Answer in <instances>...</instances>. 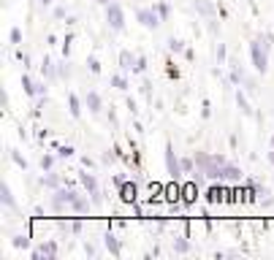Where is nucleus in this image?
<instances>
[{
  "label": "nucleus",
  "instance_id": "obj_1",
  "mask_svg": "<svg viewBox=\"0 0 274 260\" xmlns=\"http://www.w3.org/2000/svg\"><path fill=\"white\" fill-rule=\"evenodd\" d=\"M271 33L266 35H255L250 41V57H252V65L258 73H266L269 71V49H271Z\"/></svg>",
  "mask_w": 274,
  "mask_h": 260
},
{
  "label": "nucleus",
  "instance_id": "obj_2",
  "mask_svg": "<svg viewBox=\"0 0 274 260\" xmlns=\"http://www.w3.org/2000/svg\"><path fill=\"white\" fill-rule=\"evenodd\" d=\"M195 163H198V171H201L206 179H220V168L225 166V157L198 152V155H195Z\"/></svg>",
  "mask_w": 274,
  "mask_h": 260
},
{
  "label": "nucleus",
  "instance_id": "obj_3",
  "mask_svg": "<svg viewBox=\"0 0 274 260\" xmlns=\"http://www.w3.org/2000/svg\"><path fill=\"white\" fill-rule=\"evenodd\" d=\"M106 22H109V27H111L114 33L125 30V11H122L120 3H109V6H106Z\"/></svg>",
  "mask_w": 274,
  "mask_h": 260
},
{
  "label": "nucleus",
  "instance_id": "obj_4",
  "mask_svg": "<svg viewBox=\"0 0 274 260\" xmlns=\"http://www.w3.org/2000/svg\"><path fill=\"white\" fill-rule=\"evenodd\" d=\"M79 182H82V187L87 190L90 201L98 206V204H101V187H98V179L92 176V173H79Z\"/></svg>",
  "mask_w": 274,
  "mask_h": 260
},
{
  "label": "nucleus",
  "instance_id": "obj_5",
  "mask_svg": "<svg viewBox=\"0 0 274 260\" xmlns=\"http://www.w3.org/2000/svg\"><path fill=\"white\" fill-rule=\"evenodd\" d=\"M136 19L141 22V27H147V30H158L160 27V14L155 11V8H139Z\"/></svg>",
  "mask_w": 274,
  "mask_h": 260
},
{
  "label": "nucleus",
  "instance_id": "obj_6",
  "mask_svg": "<svg viewBox=\"0 0 274 260\" xmlns=\"http://www.w3.org/2000/svg\"><path fill=\"white\" fill-rule=\"evenodd\" d=\"M166 168H168V173H171L174 179L179 176V173H182V160L177 157V152H174V144H171V141L166 144Z\"/></svg>",
  "mask_w": 274,
  "mask_h": 260
},
{
  "label": "nucleus",
  "instance_id": "obj_7",
  "mask_svg": "<svg viewBox=\"0 0 274 260\" xmlns=\"http://www.w3.org/2000/svg\"><path fill=\"white\" fill-rule=\"evenodd\" d=\"M57 255V242H44L41 247H35L33 249V260H44V257H54Z\"/></svg>",
  "mask_w": 274,
  "mask_h": 260
},
{
  "label": "nucleus",
  "instance_id": "obj_8",
  "mask_svg": "<svg viewBox=\"0 0 274 260\" xmlns=\"http://www.w3.org/2000/svg\"><path fill=\"white\" fill-rule=\"evenodd\" d=\"M220 182H242V168L225 163V166L220 168Z\"/></svg>",
  "mask_w": 274,
  "mask_h": 260
},
{
  "label": "nucleus",
  "instance_id": "obj_9",
  "mask_svg": "<svg viewBox=\"0 0 274 260\" xmlns=\"http://www.w3.org/2000/svg\"><path fill=\"white\" fill-rule=\"evenodd\" d=\"M41 73H44V79L52 82V79H57V76H60V68L49 60V57H44V60H41Z\"/></svg>",
  "mask_w": 274,
  "mask_h": 260
},
{
  "label": "nucleus",
  "instance_id": "obj_10",
  "mask_svg": "<svg viewBox=\"0 0 274 260\" xmlns=\"http://www.w3.org/2000/svg\"><path fill=\"white\" fill-rule=\"evenodd\" d=\"M90 204H92V201H90V195H87V198L76 195V198L71 201V211H76V214H84V211H90Z\"/></svg>",
  "mask_w": 274,
  "mask_h": 260
},
{
  "label": "nucleus",
  "instance_id": "obj_11",
  "mask_svg": "<svg viewBox=\"0 0 274 260\" xmlns=\"http://www.w3.org/2000/svg\"><path fill=\"white\" fill-rule=\"evenodd\" d=\"M87 109L92 111V114H101V109H103V101H101V95L98 92H87Z\"/></svg>",
  "mask_w": 274,
  "mask_h": 260
},
{
  "label": "nucleus",
  "instance_id": "obj_12",
  "mask_svg": "<svg viewBox=\"0 0 274 260\" xmlns=\"http://www.w3.org/2000/svg\"><path fill=\"white\" fill-rule=\"evenodd\" d=\"M120 68H122V71H133V68H136V60H133V54H130L128 49L120 52Z\"/></svg>",
  "mask_w": 274,
  "mask_h": 260
},
{
  "label": "nucleus",
  "instance_id": "obj_13",
  "mask_svg": "<svg viewBox=\"0 0 274 260\" xmlns=\"http://www.w3.org/2000/svg\"><path fill=\"white\" fill-rule=\"evenodd\" d=\"M22 90H25V95H30V98H38V84H35L30 76H22Z\"/></svg>",
  "mask_w": 274,
  "mask_h": 260
},
{
  "label": "nucleus",
  "instance_id": "obj_14",
  "mask_svg": "<svg viewBox=\"0 0 274 260\" xmlns=\"http://www.w3.org/2000/svg\"><path fill=\"white\" fill-rule=\"evenodd\" d=\"M0 201H3V206H6V209H16V201H14L11 187H8V185L0 187Z\"/></svg>",
  "mask_w": 274,
  "mask_h": 260
},
{
  "label": "nucleus",
  "instance_id": "obj_15",
  "mask_svg": "<svg viewBox=\"0 0 274 260\" xmlns=\"http://www.w3.org/2000/svg\"><path fill=\"white\" fill-rule=\"evenodd\" d=\"M103 244H106V249H109L111 255H120V252H122V247H120V242H117L114 233H106V236H103Z\"/></svg>",
  "mask_w": 274,
  "mask_h": 260
},
{
  "label": "nucleus",
  "instance_id": "obj_16",
  "mask_svg": "<svg viewBox=\"0 0 274 260\" xmlns=\"http://www.w3.org/2000/svg\"><path fill=\"white\" fill-rule=\"evenodd\" d=\"M120 195H122V201H128V204H130V201H136L139 190H136V185H130V182H128V185L120 187Z\"/></svg>",
  "mask_w": 274,
  "mask_h": 260
},
{
  "label": "nucleus",
  "instance_id": "obj_17",
  "mask_svg": "<svg viewBox=\"0 0 274 260\" xmlns=\"http://www.w3.org/2000/svg\"><path fill=\"white\" fill-rule=\"evenodd\" d=\"M41 185L49 187V190H57L60 187V176H57V173H52V171H46V176L41 179Z\"/></svg>",
  "mask_w": 274,
  "mask_h": 260
},
{
  "label": "nucleus",
  "instance_id": "obj_18",
  "mask_svg": "<svg viewBox=\"0 0 274 260\" xmlns=\"http://www.w3.org/2000/svg\"><path fill=\"white\" fill-rule=\"evenodd\" d=\"M236 106L242 109L244 117H250V114H252V109H250V103H247V98H244V92H242V90H236Z\"/></svg>",
  "mask_w": 274,
  "mask_h": 260
},
{
  "label": "nucleus",
  "instance_id": "obj_19",
  "mask_svg": "<svg viewBox=\"0 0 274 260\" xmlns=\"http://www.w3.org/2000/svg\"><path fill=\"white\" fill-rule=\"evenodd\" d=\"M195 11H198V14H204L206 19H214V8L206 3V0H195Z\"/></svg>",
  "mask_w": 274,
  "mask_h": 260
},
{
  "label": "nucleus",
  "instance_id": "obj_20",
  "mask_svg": "<svg viewBox=\"0 0 274 260\" xmlns=\"http://www.w3.org/2000/svg\"><path fill=\"white\" fill-rule=\"evenodd\" d=\"M68 109H71V117H76V119L82 117V103H79V98L73 92L68 95Z\"/></svg>",
  "mask_w": 274,
  "mask_h": 260
},
{
  "label": "nucleus",
  "instance_id": "obj_21",
  "mask_svg": "<svg viewBox=\"0 0 274 260\" xmlns=\"http://www.w3.org/2000/svg\"><path fill=\"white\" fill-rule=\"evenodd\" d=\"M174 252H179V255H185V252H190V242L187 238H174Z\"/></svg>",
  "mask_w": 274,
  "mask_h": 260
},
{
  "label": "nucleus",
  "instance_id": "obj_22",
  "mask_svg": "<svg viewBox=\"0 0 274 260\" xmlns=\"http://www.w3.org/2000/svg\"><path fill=\"white\" fill-rule=\"evenodd\" d=\"M8 152H11V160L16 163V166H19L22 171H27V160H25V157L19 155V152H16V149H8Z\"/></svg>",
  "mask_w": 274,
  "mask_h": 260
},
{
  "label": "nucleus",
  "instance_id": "obj_23",
  "mask_svg": "<svg viewBox=\"0 0 274 260\" xmlns=\"http://www.w3.org/2000/svg\"><path fill=\"white\" fill-rule=\"evenodd\" d=\"M111 87H117V90L125 92L128 90V82H125V76H111Z\"/></svg>",
  "mask_w": 274,
  "mask_h": 260
},
{
  "label": "nucleus",
  "instance_id": "obj_24",
  "mask_svg": "<svg viewBox=\"0 0 274 260\" xmlns=\"http://www.w3.org/2000/svg\"><path fill=\"white\" fill-rule=\"evenodd\" d=\"M16 249H27V247H30V238H27V236H14V242H11Z\"/></svg>",
  "mask_w": 274,
  "mask_h": 260
},
{
  "label": "nucleus",
  "instance_id": "obj_25",
  "mask_svg": "<svg viewBox=\"0 0 274 260\" xmlns=\"http://www.w3.org/2000/svg\"><path fill=\"white\" fill-rule=\"evenodd\" d=\"M8 41H11V44H22V30H19V27H11V33H8Z\"/></svg>",
  "mask_w": 274,
  "mask_h": 260
},
{
  "label": "nucleus",
  "instance_id": "obj_26",
  "mask_svg": "<svg viewBox=\"0 0 274 260\" xmlns=\"http://www.w3.org/2000/svg\"><path fill=\"white\" fill-rule=\"evenodd\" d=\"M147 71V57H136V68H133V73H144Z\"/></svg>",
  "mask_w": 274,
  "mask_h": 260
},
{
  "label": "nucleus",
  "instance_id": "obj_27",
  "mask_svg": "<svg viewBox=\"0 0 274 260\" xmlns=\"http://www.w3.org/2000/svg\"><path fill=\"white\" fill-rule=\"evenodd\" d=\"M185 49V46H182V41H177V38H168V52H182Z\"/></svg>",
  "mask_w": 274,
  "mask_h": 260
},
{
  "label": "nucleus",
  "instance_id": "obj_28",
  "mask_svg": "<svg viewBox=\"0 0 274 260\" xmlns=\"http://www.w3.org/2000/svg\"><path fill=\"white\" fill-rule=\"evenodd\" d=\"M182 192H185V201H187V204H193V201H195V185H187Z\"/></svg>",
  "mask_w": 274,
  "mask_h": 260
},
{
  "label": "nucleus",
  "instance_id": "obj_29",
  "mask_svg": "<svg viewBox=\"0 0 274 260\" xmlns=\"http://www.w3.org/2000/svg\"><path fill=\"white\" fill-rule=\"evenodd\" d=\"M52 166H54V157H52V155H44V157H41V168H44V173H46V171H52Z\"/></svg>",
  "mask_w": 274,
  "mask_h": 260
},
{
  "label": "nucleus",
  "instance_id": "obj_30",
  "mask_svg": "<svg viewBox=\"0 0 274 260\" xmlns=\"http://www.w3.org/2000/svg\"><path fill=\"white\" fill-rule=\"evenodd\" d=\"M195 166H198L195 160H187V157H182V173H190V171H193Z\"/></svg>",
  "mask_w": 274,
  "mask_h": 260
},
{
  "label": "nucleus",
  "instance_id": "obj_31",
  "mask_svg": "<svg viewBox=\"0 0 274 260\" xmlns=\"http://www.w3.org/2000/svg\"><path fill=\"white\" fill-rule=\"evenodd\" d=\"M73 155V147H60L57 149V157H71Z\"/></svg>",
  "mask_w": 274,
  "mask_h": 260
},
{
  "label": "nucleus",
  "instance_id": "obj_32",
  "mask_svg": "<svg viewBox=\"0 0 274 260\" xmlns=\"http://www.w3.org/2000/svg\"><path fill=\"white\" fill-rule=\"evenodd\" d=\"M87 65H90V71H92V73H98V71H101V63L95 60V57H90V60H87Z\"/></svg>",
  "mask_w": 274,
  "mask_h": 260
},
{
  "label": "nucleus",
  "instance_id": "obj_33",
  "mask_svg": "<svg viewBox=\"0 0 274 260\" xmlns=\"http://www.w3.org/2000/svg\"><path fill=\"white\" fill-rule=\"evenodd\" d=\"M155 11L160 14V19H166V16H168V6H166V3H160V6H155Z\"/></svg>",
  "mask_w": 274,
  "mask_h": 260
},
{
  "label": "nucleus",
  "instance_id": "obj_34",
  "mask_svg": "<svg viewBox=\"0 0 274 260\" xmlns=\"http://www.w3.org/2000/svg\"><path fill=\"white\" fill-rule=\"evenodd\" d=\"M223 60H225V44H220V46H217V63L223 65Z\"/></svg>",
  "mask_w": 274,
  "mask_h": 260
},
{
  "label": "nucleus",
  "instance_id": "obj_35",
  "mask_svg": "<svg viewBox=\"0 0 274 260\" xmlns=\"http://www.w3.org/2000/svg\"><path fill=\"white\" fill-rule=\"evenodd\" d=\"M60 76H63V79H68V76H71V68H68V63H60Z\"/></svg>",
  "mask_w": 274,
  "mask_h": 260
},
{
  "label": "nucleus",
  "instance_id": "obj_36",
  "mask_svg": "<svg viewBox=\"0 0 274 260\" xmlns=\"http://www.w3.org/2000/svg\"><path fill=\"white\" fill-rule=\"evenodd\" d=\"M84 252H87L90 257H95V255H98V249H95V247H92V244H84Z\"/></svg>",
  "mask_w": 274,
  "mask_h": 260
},
{
  "label": "nucleus",
  "instance_id": "obj_37",
  "mask_svg": "<svg viewBox=\"0 0 274 260\" xmlns=\"http://www.w3.org/2000/svg\"><path fill=\"white\" fill-rule=\"evenodd\" d=\"M71 233L79 236V233H82V223H71Z\"/></svg>",
  "mask_w": 274,
  "mask_h": 260
},
{
  "label": "nucleus",
  "instance_id": "obj_38",
  "mask_svg": "<svg viewBox=\"0 0 274 260\" xmlns=\"http://www.w3.org/2000/svg\"><path fill=\"white\" fill-rule=\"evenodd\" d=\"M54 16L63 19V16H65V8H63V6H57V8H54Z\"/></svg>",
  "mask_w": 274,
  "mask_h": 260
},
{
  "label": "nucleus",
  "instance_id": "obj_39",
  "mask_svg": "<svg viewBox=\"0 0 274 260\" xmlns=\"http://www.w3.org/2000/svg\"><path fill=\"white\" fill-rule=\"evenodd\" d=\"M269 163H271V166H274V147H271V152H269Z\"/></svg>",
  "mask_w": 274,
  "mask_h": 260
},
{
  "label": "nucleus",
  "instance_id": "obj_40",
  "mask_svg": "<svg viewBox=\"0 0 274 260\" xmlns=\"http://www.w3.org/2000/svg\"><path fill=\"white\" fill-rule=\"evenodd\" d=\"M95 3H101V6H109V3H111V0H95Z\"/></svg>",
  "mask_w": 274,
  "mask_h": 260
},
{
  "label": "nucleus",
  "instance_id": "obj_41",
  "mask_svg": "<svg viewBox=\"0 0 274 260\" xmlns=\"http://www.w3.org/2000/svg\"><path fill=\"white\" fill-rule=\"evenodd\" d=\"M41 3H44V6H52V3H54V0H41Z\"/></svg>",
  "mask_w": 274,
  "mask_h": 260
}]
</instances>
